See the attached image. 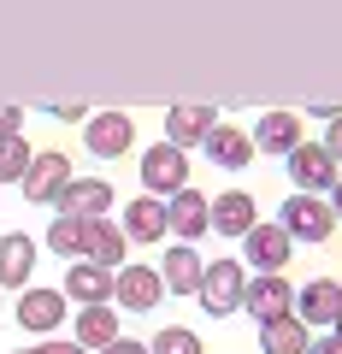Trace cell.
Listing matches in <instances>:
<instances>
[{"label": "cell", "instance_id": "44dd1931", "mask_svg": "<svg viewBox=\"0 0 342 354\" xmlns=\"http://www.w3.org/2000/svg\"><path fill=\"white\" fill-rule=\"evenodd\" d=\"M118 230H124V242H142V248L160 242V236H171V225H165V201H130Z\"/></svg>", "mask_w": 342, "mask_h": 354}, {"label": "cell", "instance_id": "cb8c5ba5", "mask_svg": "<svg viewBox=\"0 0 342 354\" xmlns=\"http://www.w3.org/2000/svg\"><path fill=\"white\" fill-rule=\"evenodd\" d=\"M77 342H83L89 354H101L106 342H118V313H113V301L83 307V313H77Z\"/></svg>", "mask_w": 342, "mask_h": 354}, {"label": "cell", "instance_id": "6da1fadb", "mask_svg": "<svg viewBox=\"0 0 342 354\" xmlns=\"http://www.w3.org/2000/svg\"><path fill=\"white\" fill-rule=\"evenodd\" d=\"M242 290H248V272H242L236 254H225V260H213V266L201 272V290H195V295H201V307H207L213 319H230V313L242 307Z\"/></svg>", "mask_w": 342, "mask_h": 354}, {"label": "cell", "instance_id": "ba28073f", "mask_svg": "<svg viewBox=\"0 0 342 354\" xmlns=\"http://www.w3.org/2000/svg\"><path fill=\"white\" fill-rule=\"evenodd\" d=\"M242 307L266 325V319L295 313V290H289V278H283V272H260V278H248V290H242Z\"/></svg>", "mask_w": 342, "mask_h": 354}, {"label": "cell", "instance_id": "2e32d148", "mask_svg": "<svg viewBox=\"0 0 342 354\" xmlns=\"http://www.w3.org/2000/svg\"><path fill=\"white\" fill-rule=\"evenodd\" d=\"M201 153H207L213 165H225V171H242V165L254 160V136H248V130H236V124H225V118H218V124L207 130Z\"/></svg>", "mask_w": 342, "mask_h": 354}, {"label": "cell", "instance_id": "9c48e42d", "mask_svg": "<svg viewBox=\"0 0 342 354\" xmlns=\"http://www.w3.org/2000/svg\"><path fill=\"white\" fill-rule=\"evenodd\" d=\"M65 183H71V160L48 148V153H36V160H30V171H24V183H18V189H24V201L48 207V201H59Z\"/></svg>", "mask_w": 342, "mask_h": 354}, {"label": "cell", "instance_id": "e575fe53", "mask_svg": "<svg viewBox=\"0 0 342 354\" xmlns=\"http://www.w3.org/2000/svg\"><path fill=\"white\" fill-rule=\"evenodd\" d=\"M24 354H36V348H24Z\"/></svg>", "mask_w": 342, "mask_h": 354}, {"label": "cell", "instance_id": "277c9868", "mask_svg": "<svg viewBox=\"0 0 342 354\" xmlns=\"http://www.w3.org/2000/svg\"><path fill=\"white\" fill-rule=\"evenodd\" d=\"M83 148L89 153H101V160H124L130 148H136V124H130V113H95V118H83Z\"/></svg>", "mask_w": 342, "mask_h": 354}, {"label": "cell", "instance_id": "d6a6232c", "mask_svg": "<svg viewBox=\"0 0 342 354\" xmlns=\"http://www.w3.org/2000/svg\"><path fill=\"white\" fill-rule=\"evenodd\" d=\"M330 213H336V225H342V177H336V189H330Z\"/></svg>", "mask_w": 342, "mask_h": 354}, {"label": "cell", "instance_id": "f1b7e54d", "mask_svg": "<svg viewBox=\"0 0 342 354\" xmlns=\"http://www.w3.org/2000/svg\"><path fill=\"white\" fill-rule=\"evenodd\" d=\"M307 354H342V330H325V337L307 342Z\"/></svg>", "mask_w": 342, "mask_h": 354}, {"label": "cell", "instance_id": "5bb4252c", "mask_svg": "<svg viewBox=\"0 0 342 354\" xmlns=\"http://www.w3.org/2000/svg\"><path fill=\"white\" fill-rule=\"evenodd\" d=\"M65 290H24L18 295V325L36 330V337H53V330L65 325Z\"/></svg>", "mask_w": 342, "mask_h": 354}, {"label": "cell", "instance_id": "3957f363", "mask_svg": "<svg viewBox=\"0 0 342 354\" xmlns=\"http://www.w3.org/2000/svg\"><path fill=\"white\" fill-rule=\"evenodd\" d=\"M165 225H171L178 242H201L207 230H213V201H207L195 183H183L178 195H165Z\"/></svg>", "mask_w": 342, "mask_h": 354}, {"label": "cell", "instance_id": "8fae6325", "mask_svg": "<svg viewBox=\"0 0 342 354\" xmlns=\"http://www.w3.org/2000/svg\"><path fill=\"white\" fill-rule=\"evenodd\" d=\"M118 195H113V183H106V177H71V183H65L59 189V213H71V218H106V207H113Z\"/></svg>", "mask_w": 342, "mask_h": 354}, {"label": "cell", "instance_id": "7c38bea8", "mask_svg": "<svg viewBox=\"0 0 342 354\" xmlns=\"http://www.w3.org/2000/svg\"><path fill=\"white\" fill-rule=\"evenodd\" d=\"M36 236L30 230H6L0 236V290H30V272H36Z\"/></svg>", "mask_w": 342, "mask_h": 354}, {"label": "cell", "instance_id": "4316f807", "mask_svg": "<svg viewBox=\"0 0 342 354\" xmlns=\"http://www.w3.org/2000/svg\"><path fill=\"white\" fill-rule=\"evenodd\" d=\"M148 354H201V337H195V330H183V325H171V330H160V337H153Z\"/></svg>", "mask_w": 342, "mask_h": 354}, {"label": "cell", "instance_id": "83f0119b", "mask_svg": "<svg viewBox=\"0 0 342 354\" xmlns=\"http://www.w3.org/2000/svg\"><path fill=\"white\" fill-rule=\"evenodd\" d=\"M319 148H325V153H330V160H336V165H342V113H336V118H330V130H325V142H319Z\"/></svg>", "mask_w": 342, "mask_h": 354}, {"label": "cell", "instance_id": "9a60e30c", "mask_svg": "<svg viewBox=\"0 0 342 354\" xmlns=\"http://www.w3.org/2000/svg\"><path fill=\"white\" fill-rule=\"evenodd\" d=\"M65 301H83V307H101V301H113V272L106 266H95V260H71V272H65Z\"/></svg>", "mask_w": 342, "mask_h": 354}, {"label": "cell", "instance_id": "ac0fdd59", "mask_svg": "<svg viewBox=\"0 0 342 354\" xmlns=\"http://www.w3.org/2000/svg\"><path fill=\"white\" fill-rule=\"evenodd\" d=\"M213 124H218L213 106H189V101H183V106L165 113V142H171V148H201Z\"/></svg>", "mask_w": 342, "mask_h": 354}, {"label": "cell", "instance_id": "d6986e66", "mask_svg": "<svg viewBox=\"0 0 342 354\" xmlns=\"http://www.w3.org/2000/svg\"><path fill=\"white\" fill-rule=\"evenodd\" d=\"M201 254H195V242H178V248H165V266H160V278L171 295H195L201 290Z\"/></svg>", "mask_w": 342, "mask_h": 354}, {"label": "cell", "instance_id": "e0dca14e", "mask_svg": "<svg viewBox=\"0 0 342 354\" xmlns=\"http://www.w3.org/2000/svg\"><path fill=\"white\" fill-rule=\"evenodd\" d=\"M260 225V207H254V195L248 189H225V195H213V230L218 236H248V230Z\"/></svg>", "mask_w": 342, "mask_h": 354}, {"label": "cell", "instance_id": "8992f818", "mask_svg": "<svg viewBox=\"0 0 342 354\" xmlns=\"http://www.w3.org/2000/svg\"><path fill=\"white\" fill-rule=\"evenodd\" d=\"M113 301L118 307H130V313H148V307H160L165 301V278L153 272V266H118L113 272Z\"/></svg>", "mask_w": 342, "mask_h": 354}, {"label": "cell", "instance_id": "4fadbf2b", "mask_svg": "<svg viewBox=\"0 0 342 354\" xmlns=\"http://www.w3.org/2000/svg\"><path fill=\"white\" fill-rule=\"evenodd\" d=\"M336 313H342V283L336 278H313L307 290H295V319H301L307 330L313 325H336Z\"/></svg>", "mask_w": 342, "mask_h": 354}, {"label": "cell", "instance_id": "484cf974", "mask_svg": "<svg viewBox=\"0 0 342 354\" xmlns=\"http://www.w3.org/2000/svg\"><path fill=\"white\" fill-rule=\"evenodd\" d=\"M30 160H36V148L24 136H0V183H24Z\"/></svg>", "mask_w": 342, "mask_h": 354}, {"label": "cell", "instance_id": "603a6c76", "mask_svg": "<svg viewBox=\"0 0 342 354\" xmlns=\"http://www.w3.org/2000/svg\"><path fill=\"white\" fill-rule=\"evenodd\" d=\"M307 342H313V330H307L295 313L260 325V348H266V354H307Z\"/></svg>", "mask_w": 342, "mask_h": 354}, {"label": "cell", "instance_id": "4dcf8cb0", "mask_svg": "<svg viewBox=\"0 0 342 354\" xmlns=\"http://www.w3.org/2000/svg\"><path fill=\"white\" fill-rule=\"evenodd\" d=\"M36 354H89V348H83V342H41Z\"/></svg>", "mask_w": 342, "mask_h": 354}, {"label": "cell", "instance_id": "7a4b0ae2", "mask_svg": "<svg viewBox=\"0 0 342 354\" xmlns=\"http://www.w3.org/2000/svg\"><path fill=\"white\" fill-rule=\"evenodd\" d=\"M278 225L289 230V242H330L336 213H330V201H319V195H301V189H295L289 201H283Z\"/></svg>", "mask_w": 342, "mask_h": 354}, {"label": "cell", "instance_id": "f546056e", "mask_svg": "<svg viewBox=\"0 0 342 354\" xmlns=\"http://www.w3.org/2000/svg\"><path fill=\"white\" fill-rule=\"evenodd\" d=\"M24 130V106H0V136H18Z\"/></svg>", "mask_w": 342, "mask_h": 354}, {"label": "cell", "instance_id": "d4e9b609", "mask_svg": "<svg viewBox=\"0 0 342 354\" xmlns=\"http://www.w3.org/2000/svg\"><path fill=\"white\" fill-rule=\"evenodd\" d=\"M83 230H89V218L59 213V218H53V230H48V254H65V260H77V254H83Z\"/></svg>", "mask_w": 342, "mask_h": 354}, {"label": "cell", "instance_id": "5b68a950", "mask_svg": "<svg viewBox=\"0 0 342 354\" xmlns=\"http://www.w3.org/2000/svg\"><path fill=\"white\" fill-rule=\"evenodd\" d=\"M283 165H289V183H295L301 195H330V189H336V177H342V165L330 160L319 142H301Z\"/></svg>", "mask_w": 342, "mask_h": 354}, {"label": "cell", "instance_id": "7402d4cb", "mask_svg": "<svg viewBox=\"0 0 342 354\" xmlns=\"http://www.w3.org/2000/svg\"><path fill=\"white\" fill-rule=\"evenodd\" d=\"M254 148H260V153H283V160H289V153L301 148V118H295V113H266V118H260V130H254Z\"/></svg>", "mask_w": 342, "mask_h": 354}, {"label": "cell", "instance_id": "836d02e7", "mask_svg": "<svg viewBox=\"0 0 342 354\" xmlns=\"http://www.w3.org/2000/svg\"><path fill=\"white\" fill-rule=\"evenodd\" d=\"M330 330H342V313H336V325H330Z\"/></svg>", "mask_w": 342, "mask_h": 354}, {"label": "cell", "instance_id": "1f68e13d", "mask_svg": "<svg viewBox=\"0 0 342 354\" xmlns=\"http://www.w3.org/2000/svg\"><path fill=\"white\" fill-rule=\"evenodd\" d=\"M101 354H148V348H142V342H130V337H118V342H106Z\"/></svg>", "mask_w": 342, "mask_h": 354}, {"label": "cell", "instance_id": "52a82bcc", "mask_svg": "<svg viewBox=\"0 0 342 354\" xmlns=\"http://www.w3.org/2000/svg\"><path fill=\"white\" fill-rule=\"evenodd\" d=\"M183 183H189V153L171 148V142H153V148L142 153V189H153V195H178Z\"/></svg>", "mask_w": 342, "mask_h": 354}, {"label": "cell", "instance_id": "30bf717a", "mask_svg": "<svg viewBox=\"0 0 342 354\" xmlns=\"http://www.w3.org/2000/svg\"><path fill=\"white\" fill-rule=\"evenodd\" d=\"M242 254H248L254 272H283V266H289V230H283L278 218H272V225L260 218V225L242 236Z\"/></svg>", "mask_w": 342, "mask_h": 354}, {"label": "cell", "instance_id": "ffe728a7", "mask_svg": "<svg viewBox=\"0 0 342 354\" xmlns=\"http://www.w3.org/2000/svg\"><path fill=\"white\" fill-rule=\"evenodd\" d=\"M124 230L118 225H106V218H89V230H83V260H95V266H106V272H118L124 266Z\"/></svg>", "mask_w": 342, "mask_h": 354}]
</instances>
